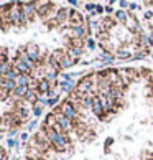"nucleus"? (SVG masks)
Returning a JSON list of instances; mask_svg holds the SVG:
<instances>
[{
    "instance_id": "09e8293b",
    "label": "nucleus",
    "mask_w": 153,
    "mask_h": 160,
    "mask_svg": "<svg viewBox=\"0 0 153 160\" xmlns=\"http://www.w3.org/2000/svg\"><path fill=\"white\" fill-rule=\"evenodd\" d=\"M17 132H18V129H12V130H10V132H8V134H10V137H12V135H15Z\"/></svg>"
},
{
    "instance_id": "8fccbe9b",
    "label": "nucleus",
    "mask_w": 153,
    "mask_h": 160,
    "mask_svg": "<svg viewBox=\"0 0 153 160\" xmlns=\"http://www.w3.org/2000/svg\"><path fill=\"white\" fill-rule=\"evenodd\" d=\"M3 81H5V78H3V76H0V88H2V84H3Z\"/></svg>"
},
{
    "instance_id": "ddd939ff",
    "label": "nucleus",
    "mask_w": 153,
    "mask_h": 160,
    "mask_svg": "<svg viewBox=\"0 0 153 160\" xmlns=\"http://www.w3.org/2000/svg\"><path fill=\"white\" fill-rule=\"evenodd\" d=\"M123 25H125V27H127V28H128V30H130L132 33H138V35H142V33H143V32H142V28H140V25H138V20L135 18L133 15L128 17L127 22L123 23Z\"/></svg>"
},
{
    "instance_id": "20e7f679",
    "label": "nucleus",
    "mask_w": 153,
    "mask_h": 160,
    "mask_svg": "<svg viewBox=\"0 0 153 160\" xmlns=\"http://www.w3.org/2000/svg\"><path fill=\"white\" fill-rule=\"evenodd\" d=\"M55 112H61V114L64 116V117H68V119H71L73 122H78L79 121V112H78V109L74 108V106L69 102V101L66 99V101H63V102L58 106V108L55 109Z\"/></svg>"
},
{
    "instance_id": "dca6fc26",
    "label": "nucleus",
    "mask_w": 153,
    "mask_h": 160,
    "mask_svg": "<svg viewBox=\"0 0 153 160\" xmlns=\"http://www.w3.org/2000/svg\"><path fill=\"white\" fill-rule=\"evenodd\" d=\"M58 126V116L55 114V112H50V114H46V117H45V122H43V129H55Z\"/></svg>"
},
{
    "instance_id": "393cba45",
    "label": "nucleus",
    "mask_w": 153,
    "mask_h": 160,
    "mask_svg": "<svg viewBox=\"0 0 153 160\" xmlns=\"http://www.w3.org/2000/svg\"><path fill=\"white\" fill-rule=\"evenodd\" d=\"M12 69H13V61H12V60L2 63V64H0V76H3V78H5Z\"/></svg>"
},
{
    "instance_id": "a211bd4d",
    "label": "nucleus",
    "mask_w": 153,
    "mask_h": 160,
    "mask_svg": "<svg viewBox=\"0 0 153 160\" xmlns=\"http://www.w3.org/2000/svg\"><path fill=\"white\" fill-rule=\"evenodd\" d=\"M58 76H60V73H58L55 68H51L50 64L46 63V64H45V79L50 81L51 84H53L55 81H58Z\"/></svg>"
},
{
    "instance_id": "de8ad7c7",
    "label": "nucleus",
    "mask_w": 153,
    "mask_h": 160,
    "mask_svg": "<svg viewBox=\"0 0 153 160\" xmlns=\"http://www.w3.org/2000/svg\"><path fill=\"white\" fill-rule=\"evenodd\" d=\"M0 160H5V152H3L2 147H0Z\"/></svg>"
},
{
    "instance_id": "9d476101",
    "label": "nucleus",
    "mask_w": 153,
    "mask_h": 160,
    "mask_svg": "<svg viewBox=\"0 0 153 160\" xmlns=\"http://www.w3.org/2000/svg\"><path fill=\"white\" fill-rule=\"evenodd\" d=\"M68 25L71 27V28H76V27L86 25V20H84V17H82L81 12L71 10V13H69V22H68Z\"/></svg>"
},
{
    "instance_id": "1a4fd4ad",
    "label": "nucleus",
    "mask_w": 153,
    "mask_h": 160,
    "mask_svg": "<svg viewBox=\"0 0 153 160\" xmlns=\"http://www.w3.org/2000/svg\"><path fill=\"white\" fill-rule=\"evenodd\" d=\"M55 7V3L53 2H36V13L41 20H45L46 17L50 15L51 8Z\"/></svg>"
},
{
    "instance_id": "2eb2a0df",
    "label": "nucleus",
    "mask_w": 153,
    "mask_h": 160,
    "mask_svg": "<svg viewBox=\"0 0 153 160\" xmlns=\"http://www.w3.org/2000/svg\"><path fill=\"white\" fill-rule=\"evenodd\" d=\"M17 60H20V61H23L25 64H28L33 71H35V68H36V64H35L33 61H31V58L26 55V51H25V46H22V48L18 50V53H17Z\"/></svg>"
},
{
    "instance_id": "2f4dec72",
    "label": "nucleus",
    "mask_w": 153,
    "mask_h": 160,
    "mask_svg": "<svg viewBox=\"0 0 153 160\" xmlns=\"http://www.w3.org/2000/svg\"><path fill=\"white\" fill-rule=\"evenodd\" d=\"M61 102H60V96H56V98H51L50 101H48V106H50V108H58V106H60Z\"/></svg>"
},
{
    "instance_id": "3c124183",
    "label": "nucleus",
    "mask_w": 153,
    "mask_h": 160,
    "mask_svg": "<svg viewBox=\"0 0 153 160\" xmlns=\"http://www.w3.org/2000/svg\"><path fill=\"white\" fill-rule=\"evenodd\" d=\"M2 25H3V18H2V15H0V28H2Z\"/></svg>"
},
{
    "instance_id": "f03ea898",
    "label": "nucleus",
    "mask_w": 153,
    "mask_h": 160,
    "mask_svg": "<svg viewBox=\"0 0 153 160\" xmlns=\"http://www.w3.org/2000/svg\"><path fill=\"white\" fill-rule=\"evenodd\" d=\"M8 17H10V22L13 27H26L30 23L26 18V15L22 10V2H13V7L10 8Z\"/></svg>"
},
{
    "instance_id": "6e6552de",
    "label": "nucleus",
    "mask_w": 153,
    "mask_h": 160,
    "mask_svg": "<svg viewBox=\"0 0 153 160\" xmlns=\"http://www.w3.org/2000/svg\"><path fill=\"white\" fill-rule=\"evenodd\" d=\"M22 10L26 15L28 22H33L38 17L36 13V2H22Z\"/></svg>"
},
{
    "instance_id": "a18cd8bd",
    "label": "nucleus",
    "mask_w": 153,
    "mask_h": 160,
    "mask_svg": "<svg viewBox=\"0 0 153 160\" xmlns=\"http://www.w3.org/2000/svg\"><path fill=\"white\" fill-rule=\"evenodd\" d=\"M151 17H153V12H151V10H146V12H145V18H146V20H151Z\"/></svg>"
},
{
    "instance_id": "58836bf2",
    "label": "nucleus",
    "mask_w": 153,
    "mask_h": 160,
    "mask_svg": "<svg viewBox=\"0 0 153 160\" xmlns=\"http://www.w3.org/2000/svg\"><path fill=\"white\" fill-rule=\"evenodd\" d=\"M102 12H105V7H104L102 3H97L96 5V15H101Z\"/></svg>"
},
{
    "instance_id": "4be33fe9",
    "label": "nucleus",
    "mask_w": 153,
    "mask_h": 160,
    "mask_svg": "<svg viewBox=\"0 0 153 160\" xmlns=\"http://www.w3.org/2000/svg\"><path fill=\"white\" fill-rule=\"evenodd\" d=\"M38 99H40V92L38 91H28V94L25 96V99H23V101H26V104H30L31 108H33V106L38 104Z\"/></svg>"
},
{
    "instance_id": "0eeeda50",
    "label": "nucleus",
    "mask_w": 153,
    "mask_h": 160,
    "mask_svg": "<svg viewBox=\"0 0 153 160\" xmlns=\"http://www.w3.org/2000/svg\"><path fill=\"white\" fill-rule=\"evenodd\" d=\"M55 112V111H53ZM55 114L58 116V124L61 126L63 132L64 134H69V132H74V127H76V122H73L71 119H68V117H64L61 112H55Z\"/></svg>"
},
{
    "instance_id": "e433bc0d",
    "label": "nucleus",
    "mask_w": 153,
    "mask_h": 160,
    "mask_svg": "<svg viewBox=\"0 0 153 160\" xmlns=\"http://www.w3.org/2000/svg\"><path fill=\"white\" fill-rule=\"evenodd\" d=\"M119 5H120V10H128V7H130V2H127V0H120Z\"/></svg>"
},
{
    "instance_id": "c85d7f7f",
    "label": "nucleus",
    "mask_w": 153,
    "mask_h": 160,
    "mask_svg": "<svg viewBox=\"0 0 153 160\" xmlns=\"http://www.w3.org/2000/svg\"><path fill=\"white\" fill-rule=\"evenodd\" d=\"M31 114H33L35 119H38V117H40L41 114H43V106H40V104L33 106V108H31Z\"/></svg>"
},
{
    "instance_id": "c9c22d12",
    "label": "nucleus",
    "mask_w": 153,
    "mask_h": 160,
    "mask_svg": "<svg viewBox=\"0 0 153 160\" xmlns=\"http://www.w3.org/2000/svg\"><path fill=\"white\" fill-rule=\"evenodd\" d=\"M8 96H10V92H7L5 89H2V88H0V101H7Z\"/></svg>"
},
{
    "instance_id": "473e14b6",
    "label": "nucleus",
    "mask_w": 153,
    "mask_h": 160,
    "mask_svg": "<svg viewBox=\"0 0 153 160\" xmlns=\"http://www.w3.org/2000/svg\"><path fill=\"white\" fill-rule=\"evenodd\" d=\"M96 5L97 3H84V8H86V12H89L91 15H96Z\"/></svg>"
},
{
    "instance_id": "4c0bfd02",
    "label": "nucleus",
    "mask_w": 153,
    "mask_h": 160,
    "mask_svg": "<svg viewBox=\"0 0 153 160\" xmlns=\"http://www.w3.org/2000/svg\"><path fill=\"white\" fill-rule=\"evenodd\" d=\"M114 144V139L112 137H109V139H105V144H104V149H105V152H107L109 150V147L110 145H112Z\"/></svg>"
},
{
    "instance_id": "49530a36",
    "label": "nucleus",
    "mask_w": 153,
    "mask_h": 160,
    "mask_svg": "<svg viewBox=\"0 0 153 160\" xmlns=\"http://www.w3.org/2000/svg\"><path fill=\"white\" fill-rule=\"evenodd\" d=\"M69 5H71V7H78L79 2H76V0H69Z\"/></svg>"
},
{
    "instance_id": "f3484780",
    "label": "nucleus",
    "mask_w": 153,
    "mask_h": 160,
    "mask_svg": "<svg viewBox=\"0 0 153 160\" xmlns=\"http://www.w3.org/2000/svg\"><path fill=\"white\" fill-rule=\"evenodd\" d=\"M12 61H13V68H15L17 71H18L20 74H28V76H30V74L33 73V69H31L30 66H28V64H25L23 61L17 60V58H15V60H12Z\"/></svg>"
},
{
    "instance_id": "b1692460",
    "label": "nucleus",
    "mask_w": 153,
    "mask_h": 160,
    "mask_svg": "<svg viewBox=\"0 0 153 160\" xmlns=\"http://www.w3.org/2000/svg\"><path fill=\"white\" fill-rule=\"evenodd\" d=\"M51 91V82L46 81V79H41L38 81V92L40 94H48Z\"/></svg>"
},
{
    "instance_id": "5fc2aeb1",
    "label": "nucleus",
    "mask_w": 153,
    "mask_h": 160,
    "mask_svg": "<svg viewBox=\"0 0 153 160\" xmlns=\"http://www.w3.org/2000/svg\"><path fill=\"white\" fill-rule=\"evenodd\" d=\"M151 160H153V158H151Z\"/></svg>"
},
{
    "instance_id": "7c9ffc66",
    "label": "nucleus",
    "mask_w": 153,
    "mask_h": 160,
    "mask_svg": "<svg viewBox=\"0 0 153 160\" xmlns=\"http://www.w3.org/2000/svg\"><path fill=\"white\" fill-rule=\"evenodd\" d=\"M92 101H94L92 98H87V96H84V98H82V101H81V102H82V108H84L86 111H87V109L91 111V109H92Z\"/></svg>"
},
{
    "instance_id": "c756f323",
    "label": "nucleus",
    "mask_w": 153,
    "mask_h": 160,
    "mask_svg": "<svg viewBox=\"0 0 153 160\" xmlns=\"http://www.w3.org/2000/svg\"><path fill=\"white\" fill-rule=\"evenodd\" d=\"M115 56L120 58V60H125V58H130L132 56V53L128 51V50H117L115 51Z\"/></svg>"
},
{
    "instance_id": "f257e3e1",
    "label": "nucleus",
    "mask_w": 153,
    "mask_h": 160,
    "mask_svg": "<svg viewBox=\"0 0 153 160\" xmlns=\"http://www.w3.org/2000/svg\"><path fill=\"white\" fill-rule=\"evenodd\" d=\"M46 130V137H48V140H50V144H51V147L55 150H58V152H69L73 149V145H71V140H69V137H68V134H60V132H56L55 129H45Z\"/></svg>"
},
{
    "instance_id": "aec40b11",
    "label": "nucleus",
    "mask_w": 153,
    "mask_h": 160,
    "mask_svg": "<svg viewBox=\"0 0 153 160\" xmlns=\"http://www.w3.org/2000/svg\"><path fill=\"white\" fill-rule=\"evenodd\" d=\"M28 91H30V88H28V86H17L15 91L12 92L10 96L15 98L17 101H18V99H25V96L28 94Z\"/></svg>"
},
{
    "instance_id": "a878e982",
    "label": "nucleus",
    "mask_w": 153,
    "mask_h": 160,
    "mask_svg": "<svg viewBox=\"0 0 153 160\" xmlns=\"http://www.w3.org/2000/svg\"><path fill=\"white\" fill-rule=\"evenodd\" d=\"M128 17H130V15H128L127 10H117L115 12V22L117 23H125Z\"/></svg>"
},
{
    "instance_id": "6ab92c4d",
    "label": "nucleus",
    "mask_w": 153,
    "mask_h": 160,
    "mask_svg": "<svg viewBox=\"0 0 153 160\" xmlns=\"http://www.w3.org/2000/svg\"><path fill=\"white\" fill-rule=\"evenodd\" d=\"M82 51H84V46H73V45H69L68 50H66V53L73 58V60H79L82 56Z\"/></svg>"
},
{
    "instance_id": "f704fd0d",
    "label": "nucleus",
    "mask_w": 153,
    "mask_h": 160,
    "mask_svg": "<svg viewBox=\"0 0 153 160\" xmlns=\"http://www.w3.org/2000/svg\"><path fill=\"white\" fill-rule=\"evenodd\" d=\"M86 46H87L89 50L96 48V40H92V38H87V40H86Z\"/></svg>"
},
{
    "instance_id": "9b49d317",
    "label": "nucleus",
    "mask_w": 153,
    "mask_h": 160,
    "mask_svg": "<svg viewBox=\"0 0 153 160\" xmlns=\"http://www.w3.org/2000/svg\"><path fill=\"white\" fill-rule=\"evenodd\" d=\"M89 27L87 25H81V27H76V28H71V40L73 38H79V40H87L89 37Z\"/></svg>"
},
{
    "instance_id": "412c9836",
    "label": "nucleus",
    "mask_w": 153,
    "mask_h": 160,
    "mask_svg": "<svg viewBox=\"0 0 153 160\" xmlns=\"http://www.w3.org/2000/svg\"><path fill=\"white\" fill-rule=\"evenodd\" d=\"M60 86H61V89L64 92H69V94H73L76 91V86H78V82H76L74 79L73 81H60Z\"/></svg>"
},
{
    "instance_id": "ea45409f",
    "label": "nucleus",
    "mask_w": 153,
    "mask_h": 160,
    "mask_svg": "<svg viewBox=\"0 0 153 160\" xmlns=\"http://www.w3.org/2000/svg\"><path fill=\"white\" fill-rule=\"evenodd\" d=\"M61 81H73V74L63 73V74H61Z\"/></svg>"
},
{
    "instance_id": "37998d69",
    "label": "nucleus",
    "mask_w": 153,
    "mask_h": 160,
    "mask_svg": "<svg viewBox=\"0 0 153 160\" xmlns=\"http://www.w3.org/2000/svg\"><path fill=\"white\" fill-rule=\"evenodd\" d=\"M143 56H145V51H138V53H135L133 60H142Z\"/></svg>"
},
{
    "instance_id": "423d86ee",
    "label": "nucleus",
    "mask_w": 153,
    "mask_h": 160,
    "mask_svg": "<svg viewBox=\"0 0 153 160\" xmlns=\"http://www.w3.org/2000/svg\"><path fill=\"white\" fill-rule=\"evenodd\" d=\"M69 13H71V10H68V8H60L58 10V13L55 17V20H51L53 23L50 27H58V28H61L63 25H68V22H69Z\"/></svg>"
},
{
    "instance_id": "79ce46f5",
    "label": "nucleus",
    "mask_w": 153,
    "mask_h": 160,
    "mask_svg": "<svg viewBox=\"0 0 153 160\" xmlns=\"http://www.w3.org/2000/svg\"><path fill=\"white\" fill-rule=\"evenodd\" d=\"M36 124H38V121H36V119H33V121H31L30 124H28V130H30V132H31V130H33L35 127H36Z\"/></svg>"
},
{
    "instance_id": "7ed1b4c3",
    "label": "nucleus",
    "mask_w": 153,
    "mask_h": 160,
    "mask_svg": "<svg viewBox=\"0 0 153 160\" xmlns=\"http://www.w3.org/2000/svg\"><path fill=\"white\" fill-rule=\"evenodd\" d=\"M30 145L35 147V149H38L40 152H43V153L50 150L51 144H50L48 137H46V130L45 129H41L40 132H36V134L33 135L31 140H30Z\"/></svg>"
},
{
    "instance_id": "bb28decb",
    "label": "nucleus",
    "mask_w": 153,
    "mask_h": 160,
    "mask_svg": "<svg viewBox=\"0 0 153 160\" xmlns=\"http://www.w3.org/2000/svg\"><path fill=\"white\" fill-rule=\"evenodd\" d=\"M99 58H101V61H102L104 64H112L114 60H115V55H112L110 51H104Z\"/></svg>"
},
{
    "instance_id": "72a5a7b5",
    "label": "nucleus",
    "mask_w": 153,
    "mask_h": 160,
    "mask_svg": "<svg viewBox=\"0 0 153 160\" xmlns=\"http://www.w3.org/2000/svg\"><path fill=\"white\" fill-rule=\"evenodd\" d=\"M7 50H5V48H0V64H2V63H5V61H10L8 60V58H7Z\"/></svg>"
},
{
    "instance_id": "a19ab883",
    "label": "nucleus",
    "mask_w": 153,
    "mask_h": 160,
    "mask_svg": "<svg viewBox=\"0 0 153 160\" xmlns=\"http://www.w3.org/2000/svg\"><path fill=\"white\" fill-rule=\"evenodd\" d=\"M140 8V5L138 3H133V2H130V7H128V12H137Z\"/></svg>"
},
{
    "instance_id": "c03bdc74",
    "label": "nucleus",
    "mask_w": 153,
    "mask_h": 160,
    "mask_svg": "<svg viewBox=\"0 0 153 160\" xmlns=\"http://www.w3.org/2000/svg\"><path fill=\"white\" fill-rule=\"evenodd\" d=\"M28 139H30V135H28V132H23V134L20 135V140H23V142H26Z\"/></svg>"
},
{
    "instance_id": "5701e85b",
    "label": "nucleus",
    "mask_w": 153,
    "mask_h": 160,
    "mask_svg": "<svg viewBox=\"0 0 153 160\" xmlns=\"http://www.w3.org/2000/svg\"><path fill=\"white\" fill-rule=\"evenodd\" d=\"M26 157H28V160H40V158H43V152H40L38 149H35V147L28 145Z\"/></svg>"
},
{
    "instance_id": "39448f33",
    "label": "nucleus",
    "mask_w": 153,
    "mask_h": 160,
    "mask_svg": "<svg viewBox=\"0 0 153 160\" xmlns=\"http://www.w3.org/2000/svg\"><path fill=\"white\" fill-rule=\"evenodd\" d=\"M25 51H26V55L31 58V61L36 64H45L46 61H45V58H43V55H41V51H40V46L38 45H35V43H28L26 46H25Z\"/></svg>"
},
{
    "instance_id": "cd10ccee",
    "label": "nucleus",
    "mask_w": 153,
    "mask_h": 160,
    "mask_svg": "<svg viewBox=\"0 0 153 160\" xmlns=\"http://www.w3.org/2000/svg\"><path fill=\"white\" fill-rule=\"evenodd\" d=\"M15 88H17V81H12V79H5L3 84H2V89H5V91L10 92V94L15 91Z\"/></svg>"
},
{
    "instance_id": "864d4df0",
    "label": "nucleus",
    "mask_w": 153,
    "mask_h": 160,
    "mask_svg": "<svg viewBox=\"0 0 153 160\" xmlns=\"http://www.w3.org/2000/svg\"><path fill=\"white\" fill-rule=\"evenodd\" d=\"M26 160H28V158H26ZM40 160H43V158H40Z\"/></svg>"
},
{
    "instance_id": "f8f14e48",
    "label": "nucleus",
    "mask_w": 153,
    "mask_h": 160,
    "mask_svg": "<svg viewBox=\"0 0 153 160\" xmlns=\"http://www.w3.org/2000/svg\"><path fill=\"white\" fill-rule=\"evenodd\" d=\"M91 112L94 116L97 117V119H104V108H102V102H101V98H94V101H92V109H91Z\"/></svg>"
},
{
    "instance_id": "603ef678",
    "label": "nucleus",
    "mask_w": 153,
    "mask_h": 160,
    "mask_svg": "<svg viewBox=\"0 0 153 160\" xmlns=\"http://www.w3.org/2000/svg\"><path fill=\"white\" fill-rule=\"evenodd\" d=\"M12 160H20V158H18V157H13V158H12Z\"/></svg>"
},
{
    "instance_id": "4468645a",
    "label": "nucleus",
    "mask_w": 153,
    "mask_h": 160,
    "mask_svg": "<svg viewBox=\"0 0 153 160\" xmlns=\"http://www.w3.org/2000/svg\"><path fill=\"white\" fill-rule=\"evenodd\" d=\"M13 114H15L17 119H18V122L22 124V122L28 121V114H30V111H28L23 104H20V102H18V104H17V111L13 112Z\"/></svg>"
}]
</instances>
